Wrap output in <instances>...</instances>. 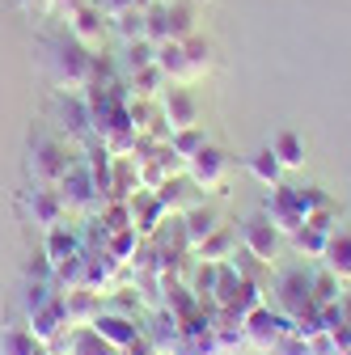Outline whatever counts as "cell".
Returning <instances> with one entry per match:
<instances>
[{
    "instance_id": "obj_36",
    "label": "cell",
    "mask_w": 351,
    "mask_h": 355,
    "mask_svg": "<svg viewBox=\"0 0 351 355\" xmlns=\"http://www.w3.org/2000/svg\"><path fill=\"white\" fill-rule=\"evenodd\" d=\"M157 0H131V9H153Z\"/></svg>"
},
{
    "instance_id": "obj_28",
    "label": "cell",
    "mask_w": 351,
    "mask_h": 355,
    "mask_svg": "<svg viewBox=\"0 0 351 355\" xmlns=\"http://www.w3.org/2000/svg\"><path fill=\"white\" fill-rule=\"evenodd\" d=\"M195 34V5L191 0H178V5H169V38L182 42Z\"/></svg>"
},
{
    "instance_id": "obj_21",
    "label": "cell",
    "mask_w": 351,
    "mask_h": 355,
    "mask_svg": "<svg viewBox=\"0 0 351 355\" xmlns=\"http://www.w3.org/2000/svg\"><path fill=\"white\" fill-rule=\"evenodd\" d=\"M165 85H169V76H165L157 64H148V68H140V72H131V98H161Z\"/></svg>"
},
{
    "instance_id": "obj_29",
    "label": "cell",
    "mask_w": 351,
    "mask_h": 355,
    "mask_svg": "<svg viewBox=\"0 0 351 355\" xmlns=\"http://www.w3.org/2000/svg\"><path fill=\"white\" fill-rule=\"evenodd\" d=\"M42 254H47V258L60 266V262L76 258V254H80V245H76V237H72V233H64V225H60V229H51V233H47V250H42Z\"/></svg>"
},
{
    "instance_id": "obj_13",
    "label": "cell",
    "mask_w": 351,
    "mask_h": 355,
    "mask_svg": "<svg viewBox=\"0 0 351 355\" xmlns=\"http://www.w3.org/2000/svg\"><path fill=\"white\" fill-rule=\"evenodd\" d=\"M284 322L271 313V309H262V304H254L250 309V318H246V338L254 343V351H271V347H280V330Z\"/></svg>"
},
{
    "instance_id": "obj_10",
    "label": "cell",
    "mask_w": 351,
    "mask_h": 355,
    "mask_svg": "<svg viewBox=\"0 0 351 355\" xmlns=\"http://www.w3.org/2000/svg\"><path fill=\"white\" fill-rule=\"evenodd\" d=\"M64 296V318H68V326L72 330H80V326H94V318L102 313V292H94V288H68V292H60Z\"/></svg>"
},
{
    "instance_id": "obj_7",
    "label": "cell",
    "mask_w": 351,
    "mask_h": 355,
    "mask_svg": "<svg viewBox=\"0 0 351 355\" xmlns=\"http://www.w3.org/2000/svg\"><path fill=\"white\" fill-rule=\"evenodd\" d=\"M161 102V114H165V123H169V131H182V127H195L199 123V102H195V94L187 85H165V94L157 98Z\"/></svg>"
},
{
    "instance_id": "obj_34",
    "label": "cell",
    "mask_w": 351,
    "mask_h": 355,
    "mask_svg": "<svg viewBox=\"0 0 351 355\" xmlns=\"http://www.w3.org/2000/svg\"><path fill=\"white\" fill-rule=\"evenodd\" d=\"M94 5L106 13V17H114V13H123V9H131V0H94Z\"/></svg>"
},
{
    "instance_id": "obj_2",
    "label": "cell",
    "mask_w": 351,
    "mask_h": 355,
    "mask_svg": "<svg viewBox=\"0 0 351 355\" xmlns=\"http://www.w3.org/2000/svg\"><path fill=\"white\" fill-rule=\"evenodd\" d=\"M30 178H34V187H60L64 182V173L76 165L72 148L55 136H47V131H38V136L30 140Z\"/></svg>"
},
{
    "instance_id": "obj_17",
    "label": "cell",
    "mask_w": 351,
    "mask_h": 355,
    "mask_svg": "<svg viewBox=\"0 0 351 355\" xmlns=\"http://www.w3.org/2000/svg\"><path fill=\"white\" fill-rule=\"evenodd\" d=\"M322 262H326V271L339 284L351 279V233H330L326 237V250H322Z\"/></svg>"
},
{
    "instance_id": "obj_32",
    "label": "cell",
    "mask_w": 351,
    "mask_h": 355,
    "mask_svg": "<svg viewBox=\"0 0 351 355\" xmlns=\"http://www.w3.org/2000/svg\"><path fill=\"white\" fill-rule=\"evenodd\" d=\"M339 296H343V292H339V279H334L330 271H322V275L309 284V300H314L318 309H322V304H330V300H339Z\"/></svg>"
},
{
    "instance_id": "obj_4",
    "label": "cell",
    "mask_w": 351,
    "mask_h": 355,
    "mask_svg": "<svg viewBox=\"0 0 351 355\" xmlns=\"http://www.w3.org/2000/svg\"><path fill=\"white\" fill-rule=\"evenodd\" d=\"M280 241H284V233L271 225L267 216H250L246 225H241V245H246V254L258 258L262 266H271V262L280 258Z\"/></svg>"
},
{
    "instance_id": "obj_11",
    "label": "cell",
    "mask_w": 351,
    "mask_h": 355,
    "mask_svg": "<svg viewBox=\"0 0 351 355\" xmlns=\"http://www.w3.org/2000/svg\"><path fill=\"white\" fill-rule=\"evenodd\" d=\"M94 330H98V338H106L114 351H131V347L140 343V326L131 322L127 313H106V309H102V313L94 318Z\"/></svg>"
},
{
    "instance_id": "obj_16",
    "label": "cell",
    "mask_w": 351,
    "mask_h": 355,
    "mask_svg": "<svg viewBox=\"0 0 351 355\" xmlns=\"http://www.w3.org/2000/svg\"><path fill=\"white\" fill-rule=\"evenodd\" d=\"M216 229H221V216H216L212 207H191L187 220H182V245L187 250H199L203 237H212Z\"/></svg>"
},
{
    "instance_id": "obj_3",
    "label": "cell",
    "mask_w": 351,
    "mask_h": 355,
    "mask_svg": "<svg viewBox=\"0 0 351 355\" xmlns=\"http://www.w3.org/2000/svg\"><path fill=\"white\" fill-rule=\"evenodd\" d=\"M64 17H68V34L80 42V47L102 51V42H106V34H110V17L94 5V0H80V5L68 9Z\"/></svg>"
},
{
    "instance_id": "obj_8",
    "label": "cell",
    "mask_w": 351,
    "mask_h": 355,
    "mask_svg": "<svg viewBox=\"0 0 351 355\" xmlns=\"http://www.w3.org/2000/svg\"><path fill=\"white\" fill-rule=\"evenodd\" d=\"M262 216H267L284 237H292L305 225V207L296 199V187H271V199H267V211H262Z\"/></svg>"
},
{
    "instance_id": "obj_24",
    "label": "cell",
    "mask_w": 351,
    "mask_h": 355,
    "mask_svg": "<svg viewBox=\"0 0 351 355\" xmlns=\"http://www.w3.org/2000/svg\"><path fill=\"white\" fill-rule=\"evenodd\" d=\"M144 13L148 9H123L110 17V34L119 42H131V38H144Z\"/></svg>"
},
{
    "instance_id": "obj_19",
    "label": "cell",
    "mask_w": 351,
    "mask_h": 355,
    "mask_svg": "<svg viewBox=\"0 0 351 355\" xmlns=\"http://www.w3.org/2000/svg\"><path fill=\"white\" fill-rule=\"evenodd\" d=\"M233 250H237V233H233L229 225H221L212 237H203V245H199L195 254L207 258V262H225V258H233Z\"/></svg>"
},
{
    "instance_id": "obj_23",
    "label": "cell",
    "mask_w": 351,
    "mask_h": 355,
    "mask_svg": "<svg viewBox=\"0 0 351 355\" xmlns=\"http://www.w3.org/2000/svg\"><path fill=\"white\" fill-rule=\"evenodd\" d=\"M250 173L258 178L262 187H280V178H284V165H280V157L271 153V144H267V148H258V153L250 157Z\"/></svg>"
},
{
    "instance_id": "obj_35",
    "label": "cell",
    "mask_w": 351,
    "mask_h": 355,
    "mask_svg": "<svg viewBox=\"0 0 351 355\" xmlns=\"http://www.w3.org/2000/svg\"><path fill=\"white\" fill-rule=\"evenodd\" d=\"M76 5H80V0H51L55 13H68V9H76Z\"/></svg>"
},
{
    "instance_id": "obj_25",
    "label": "cell",
    "mask_w": 351,
    "mask_h": 355,
    "mask_svg": "<svg viewBox=\"0 0 351 355\" xmlns=\"http://www.w3.org/2000/svg\"><path fill=\"white\" fill-rule=\"evenodd\" d=\"M148 64H157V42H148V38L123 42V68H127V72H140V68H148Z\"/></svg>"
},
{
    "instance_id": "obj_31",
    "label": "cell",
    "mask_w": 351,
    "mask_h": 355,
    "mask_svg": "<svg viewBox=\"0 0 351 355\" xmlns=\"http://www.w3.org/2000/svg\"><path fill=\"white\" fill-rule=\"evenodd\" d=\"M182 47H187V55H191V68H195V76H203L207 68H212V47L199 38V34H191V38H182Z\"/></svg>"
},
{
    "instance_id": "obj_6",
    "label": "cell",
    "mask_w": 351,
    "mask_h": 355,
    "mask_svg": "<svg viewBox=\"0 0 351 355\" xmlns=\"http://www.w3.org/2000/svg\"><path fill=\"white\" fill-rule=\"evenodd\" d=\"M26 211H30V220H34L42 233H51V229H60V225H64L68 203H64L60 187H34V191L26 195Z\"/></svg>"
},
{
    "instance_id": "obj_18",
    "label": "cell",
    "mask_w": 351,
    "mask_h": 355,
    "mask_svg": "<svg viewBox=\"0 0 351 355\" xmlns=\"http://www.w3.org/2000/svg\"><path fill=\"white\" fill-rule=\"evenodd\" d=\"M309 275H305V271H292V275H284V284H280V300H284V318H296L300 313V309L305 304H309Z\"/></svg>"
},
{
    "instance_id": "obj_33",
    "label": "cell",
    "mask_w": 351,
    "mask_h": 355,
    "mask_svg": "<svg viewBox=\"0 0 351 355\" xmlns=\"http://www.w3.org/2000/svg\"><path fill=\"white\" fill-rule=\"evenodd\" d=\"M13 5L30 17H42V13H51V0H13Z\"/></svg>"
},
{
    "instance_id": "obj_9",
    "label": "cell",
    "mask_w": 351,
    "mask_h": 355,
    "mask_svg": "<svg viewBox=\"0 0 351 355\" xmlns=\"http://www.w3.org/2000/svg\"><path fill=\"white\" fill-rule=\"evenodd\" d=\"M60 195H64L68 211H89V207H98V203H102V195H98V187H94L89 169H85V161H76V165L64 173Z\"/></svg>"
},
{
    "instance_id": "obj_37",
    "label": "cell",
    "mask_w": 351,
    "mask_h": 355,
    "mask_svg": "<svg viewBox=\"0 0 351 355\" xmlns=\"http://www.w3.org/2000/svg\"><path fill=\"white\" fill-rule=\"evenodd\" d=\"M157 5H178V0H157Z\"/></svg>"
},
{
    "instance_id": "obj_22",
    "label": "cell",
    "mask_w": 351,
    "mask_h": 355,
    "mask_svg": "<svg viewBox=\"0 0 351 355\" xmlns=\"http://www.w3.org/2000/svg\"><path fill=\"white\" fill-rule=\"evenodd\" d=\"M271 153L280 157L284 169H300L305 165V140L296 136V131H280V136L271 140Z\"/></svg>"
},
{
    "instance_id": "obj_15",
    "label": "cell",
    "mask_w": 351,
    "mask_h": 355,
    "mask_svg": "<svg viewBox=\"0 0 351 355\" xmlns=\"http://www.w3.org/2000/svg\"><path fill=\"white\" fill-rule=\"evenodd\" d=\"M157 68H161L173 85H191V80H199L182 42H161V47H157Z\"/></svg>"
},
{
    "instance_id": "obj_26",
    "label": "cell",
    "mask_w": 351,
    "mask_h": 355,
    "mask_svg": "<svg viewBox=\"0 0 351 355\" xmlns=\"http://www.w3.org/2000/svg\"><path fill=\"white\" fill-rule=\"evenodd\" d=\"M207 144V136H203V123H195V127H182V131H169V148L178 153L182 161H191L199 148Z\"/></svg>"
},
{
    "instance_id": "obj_12",
    "label": "cell",
    "mask_w": 351,
    "mask_h": 355,
    "mask_svg": "<svg viewBox=\"0 0 351 355\" xmlns=\"http://www.w3.org/2000/svg\"><path fill=\"white\" fill-rule=\"evenodd\" d=\"M127 211H131V229L136 233H153L161 220H165V203H161V195L157 191H131L127 195Z\"/></svg>"
},
{
    "instance_id": "obj_27",
    "label": "cell",
    "mask_w": 351,
    "mask_h": 355,
    "mask_svg": "<svg viewBox=\"0 0 351 355\" xmlns=\"http://www.w3.org/2000/svg\"><path fill=\"white\" fill-rule=\"evenodd\" d=\"M42 343L26 330V326H9L5 334H0V355H34Z\"/></svg>"
},
{
    "instance_id": "obj_20",
    "label": "cell",
    "mask_w": 351,
    "mask_h": 355,
    "mask_svg": "<svg viewBox=\"0 0 351 355\" xmlns=\"http://www.w3.org/2000/svg\"><path fill=\"white\" fill-rule=\"evenodd\" d=\"M68 355H119V351L106 338H98L94 326H80V330L68 334Z\"/></svg>"
},
{
    "instance_id": "obj_1",
    "label": "cell",
    "mask_w": 351,
    "mask_h": 355,
    "mask_svg": "<svg viewBox=\"0 0 351 355\" xmlns=\"http://www.w3.org/2000/svg\"><path fill=\"white\" fill-rule=\"evenodd\" d=\"M94 55L89 47H80L72 34L47 42V76L60 94H85V85L94 80Z\"/></svg>"
},
{
    "instance_id": "obj_30",
    "label": "cell",
    "mask_w": 351,
    "mask_h": 355,
    "mask_svg": "<svg viewBox=\"0 0 351 355\" xmlns=\"http://www.w3.org/2000/svg\"><path fill=\"white\" fill-rule=\"evenodd\" d=\"M326 237H330V233H322V229H314V225H300V229L292 233V245H296V254L322 258V250H326Z\"/></svg>"
},
{
    "instance_id": "obj_14",
    "label": "cell",
    "mask_w": 351,
    "mask_h": 355,
    "mask_svg": "<svg viewBox=\"0 0 351 355\" xmlns=\"http://www.w3.org/2000/svg\"><path fill=\"white\" fill-rule=\"evenodd\" d=\"M60 127L68 131V140H85L94 131V119H89V102L85 94H64L60 98Z\"/></svg>"
},
{
    "instance_id": "obj_5",
    "label": "cell",
    "mask_w": 351,
    "mask_h": 355,
    "mask_svg": "<svg viewBox=\"0 0 351 355\" xmlns=\"http://www.w3.org/2000/svg\"><path fill=\"white\" fill-rule=\"evenodd\" d=\"M187 173H191V182H195L199 191H221L225 178H229V157H225L221 148L203 144V148L187 161Z\"/></svg>"
}]
</instances>
